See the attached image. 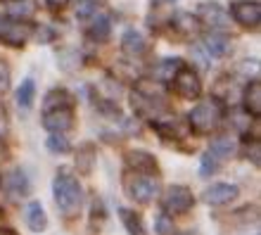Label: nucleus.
<instances>
[{
  "mask_svg": "<svg viewBox=\"0 0 261 235\" xmlns=\"http://www.w3.org/2000/svg\"><path fill=\"white\" fill-rule=\"evenodd\" d=\"M74 102V97L69 95L64 88H55L45 97V102H43V110H53V107H71Z\"/></svg>",
  "mask_w": 261,
  "mask_h": 235,
  "instance_id": "16",
  "label": "nucleus"
},
{
  "mask_svg": "<svg viewBox=\"0 0 261 235\" xmlns=\"http://www.w3.org/2000/svg\"><path fill=\"white\" fill-rule=\"evenodd\" d=\"M188 235H190V233H188Z\"/></svg>",
  "mask_w": 261,
  "mask_h": 235,
  "instance_id": "30",
  "label": "nucleus"
},
{
  "mask_svg": "<svg viewBox=\"0 0 261 235\" xmlns=\"http://www.w3.org/2000/svg\"><path fill=\"white\" fill-rule=\"evenodd\" d=\"M171 81H173V88L178 90L183 97H197L199 90H202V83H199L197 74L193 69H188V67H180Z\"/></svg>",
  "mask_w": 261,
  "mask_h": 235,
  "instance_id": "7",
  "label": "nucleus"
},
{
  "mask_svg": "<svg viewBox=\"0 0 261 235\" xmlns=\"http://www.w3.org/2000/svg\"><path fill=\"white\" fill-rule=\"evenodd\" d=\"M180 67H183L180 60H162V62L157 64V69H154V76L162 79V81H171Z\"/></svg>",
  "mask_w": 261,
  "mask_h": 235,
  "instance_id": "17",
  "label": "nucleus"
},
{
  "mask_svg": "<svg viewBox=\"0 0 261 235\" xmlns=\"http://www.w3.org/2000/svg\"><path fill=\"white\" fill-rule=\"evenodd\" d=\"M5 131H7V112L0 105V136H5Z\"/></svg>",
  "mask_w": 261,
  "mask_h": 235,
  "instance_id": "26",
  "label": "nucleus"
},
{
  "mask_svg": "<svg viewBox=\"0 0 261 235\" xmlns=\"http://www.w3.org/2000/svg\"><path fill=\"white\" fill-rule=\"evenodd\" d=\"M230 14H233V19L238 24H242V27H247V29H254V27H259V21H261V5L256 0H238V3L230 5Z\"/></svg>",
  "mask_w": 261,
  "mask_h": 235,
  "instance_id": "4",
  "label": "nucleus"
},
{
  "mask_svg": "<svg viewBox=\"0 0 261 235\" xmlns=\"http://www.w3.org/2000/svg\"><path fill=\"white\" fill-rule=\"evenodd\" d=\"M34 97H36V83L31 81V79H27V81L17 88V102H19L21 107H31V105H34Z\"/></svg>",
  "mask_w": 261,
  "mask_h": 235,
  "instance_id": "18",
  "label": "nucleus"
},
{
  "mask_svg": "<svg viewBox=\"0 0 261 235\" xmlns=\"http://www.w3.org/2000/svg\"><path fill=\"white\" fill-rule=\"evenodd\" d=\"M90 14H95V3H93V0H79V5H76V17H79V19H86Z\"/></svg>",
  "mask_w": 261,
  "mask_h": 235,
  "instance_id": "22",
  "label": "nucleus"
},
{
  "mask_svg": "<svg viewBox=\"0 0 261 235\" xmlns=\"http://www.w3.org/2000/svg\"><path fill=\"white\" fill-rule=\"evenodd\" d=\"M245 107L254 117H259V112H261V83L259 81H252L247 86V90H245Z\"/></svg>",
  "mask_w": 261,
  "mask_h": 235,
  "instance_id": "13",
  "label": "nucleus"
},
{
  "mask_svg": "<svg viewBox=\"0 0 261 235\" xmlns=\"http://www.w3.org/2000/svg\"><path fill=\"white\" fill-rule=\"evenodd\" d=\"M212 150H209V154L212 157H216V159H226V157H230V154L235 152V140L233 138H228V136H223V138H216V140H212Z\"/></svg>",
  "mask_w": 261,
  "mask_h": 235,
  "instance_id": "14",
  "label": "nucleus"
},
{
  "mask_svg": "<svg viewBox=\"0 0 261 235\" xmlns=\"http://www.w3.org/2000/svg\"><path fill=\"white\" fill-rule=\"evenodd\" d=\"M195 195L186 186H171L164 193V209L171 214H186L188 209H193Z\"/></svg>",
  "mask_w": 261,
  "mask_h": 235,
  "instance_id": "3",
  "label": "nucleus"
},
{
  "mask_svg": "<svg viewBox=\"0 0 261 235\" xmlns=\"http://www.w3.org/2000/svg\"><path fill=\"white\" fill-rule=\"evenodd\" d=\"M221 119H223V105L216 97H206V100L195 105L190 112V126L199 133L214 131L221 124Z\"/></svg>",
  "mask_w": 261,
  "mask_h": 235,
  "instance_id": "2",
  "label": "nucleus"
},
{
  "mask_svg": "<svg viewBox=\"0 0 261 235\" xmlns=\"http://www.w3.org/2000/svg\"><path fill=\"white\" fill-rule=\"evenodd\" d=\"M121 48H124V53H128V55H143L145 53V38L140 31H133V29H128L124 34V38H121Z\"/></svg>",
  "mask_w": 261,
  "mask_h": 235,
  "instance_id": "11",
  "label": "nucleus"
},
{
  "mask_svg": "<svg viewBox=\"0 0 261 235\" xmlns=\"http://www.w3.org/2000/svg\"><path fill=\"white\" fill-rule=\"evenodd\" d=\"M164 3H173V0H164Z\"/></svg>",
  "mask_w": 261,
  "mask_h": 235,
  "instance_id": "29",
  "label": "nucleus"
},
{
  "mask_svg": "<svg viewBox=\"0 0 261 235\" xmlns=\"http://www.w3.org/2000/svg\"><path fill=\"white\" fill-rule=\"evenodd\" d=\"M199 19L204 21V24H209V27H226V10L219 5V3H204V5H199L197 10Z\"/></svg>",
  "mask_w": 261,
  "mask_h": 235,
  "instance_id": "9",
  "label": "nucleus"
},
{
  "mask_svg": "<svg viewBox=\"0 0 261 235\" xmlns=\"http://www.w3.org/2000/svg\"><path fill=\"white\" fill-rule=\"evenodd\" d=\"M216 162H219V159L212 157V154L206 152L204 157H202V176H209V173L216 171V169H219V166H216Z\"/></svg>",
  "mask_w": 261,
  "mask_h": 235,
  "instance_id": "24",
  "label": "nucleus"
},
{
  "mask_svg": "<svg viewBox=\"0 0 261 235\" xmlns=\"http://www.w3.org/2000/svg\"><path fill=\"white\" fill-rule=\"evenodd\" d=\"M74 124V112L71 107H53V110H43V126L53 133H64Z\"/></svg>",
  "mask_w": 261,
  "mask_h": 235,
  "instance_id": "6",
  "label": "nucleus"
},
{
  "mask_svg": "<svg viewBox=\"0 0 261 235\" xmlns=\"http://www.w3.org/2000/svg\"><path fill=\"white\" fill-rule=\"evenodd\" d=\"M119 214H121V221H124L126 230H128L130 235H147V230H145V226H143V219H140L136 212H130V209H121Z\"/></svg>",
  "mask_w": 261,
  "mask_h": 235,
  "instance_id": "15",
  "label": "nucleus"
},
{
  "mask_svg": "<svg viewBox=\"0 0 261 235\" xmlns=\"http://www.w3.org/2000/svg\"><path fill=\"white\" fill-rule=\"evenodd\" d=\"M10 86V69L5 62H0V90H7Z\"/></svg>",
  "mask_w": 261,
  "mask_h": 235,
  "instance_id": "25",
  "label": "nucleus"
},
{
  "mask_svg": "<svg viewBox=\"0 0 261 235\" xmlns=\"http://www.w3.org/2000/svg\"><path fill=\"white\" fill-rule=\"evenodd\" d=\"M27 223L31 230H45L48 226V219H45V212H43L41 202H29L27 204Z\"/></svg>",
  "mask_w": 261,
  "mask_h": 235,
  "instance_id": "10",
  "label": "nucleus"
},
{
  "mask_svg": "<svg viewBox=\"0 0 261 235\" xmlns=\"http://www.w3.org/2000/svg\"><path fill=\"white\" fill-rule=\"evenodd\" d=\"M0 235H14V233H10V230H0Z\"/></svg>",
  "mask_w": 261,
  "mask_h": 235,
  "instance_id": "28",
  "label": "nucleus"
},
{
  "mask_svg": "<svg viewBox=\"0 0 261 235\" xmlns=\"http://www.w3.org/2000/svg\"><path fill=\"white\" fill-rule=\"evenodd\" d=\"M110 31H112L110 19H107L105 14H100V17L93 21V27H90V36H93L95 41H107V38H110Z\"/></svg>",
  "mask_w": 261,
  "mask_h": 235,
  "instance_id": "19",
  "label": "nucleus"
},
{
  "mask_svg": "<svg viewBox=\"0 0 261 235\" xmlns=\"http://www.w3.org/2000/svg\"><path fill=\"white\" fill-rule=\"evenodd\" d=\"M238 195H240V190H238V186H233V183H216V186L206 188L202 197H204L206 204H228V202H233Z\"/></svg>",
  "mask_w": 261,
  "mask_h": 235,
  "instance_id": "8",
  "label": "nucleus"
},
{
  "mask_svg": "<svg viewBox=\"0 0 261 235\" xmlns=\"http://www.w3.org/2000/svg\"><path fill=\"white\" fill-rule=\"evenodd\" d=\"M45 3H48L50 10H62V7H67L69 0H45Z\"/></svg>",
  "mask_w": 261,
  "mask_h": 235,
  "instance_id": "27",
  "label": "nucleus"
},
{
  "mask_svg": "<svg viewBox=\"0 0 261 235\" xmlns=\"http://www.w3.org/2000/svg\"><path fill=\"white\" fill-rule=\"evenodd\" d=\"M128 197L136 202H152L159 193V183L154 176H136L128 183Z\"/></svg>",
  "mask_w": 261,
  "mask_h": 235,
  "instance_id": "5",
  "label": "nucleus"
},
{
  "mask_svg": "<svg viewBox=\"0 0 261 235\" xmlns=\"http://www.w3.org/2000/svg\"><path fill=\"white\" fill-rule=\"evenodd\" d=\"M10 190H12L14 195H27L29 193V180H27V173L24 171H12V176H10Z\"/></svg>",
  "mask_w": 261,
  "mask_h": 235,
  "instance_id": "20",
  "label": "nucleus"
},
{
  "mask_svg": "<svg viewBox=\"0 0 261 235\" xmlns=\"http://www.w3.org/2000/svg\"><path fill=\"white\" fill-rule=\"evenodd\" d=\"M53 193H55L57 207L64 214H74L79 209V202H81V186L79 180L71 176V173L62 171L55 176V186H53Z\"/></svg>",
  "mask_w": 261,
  "mask_h": 235,
  "instance_id": "1",
  "label": "nucleus"
},
{
  "mask_svg": "<svg viewBox=\"0 0 261 235\" xmlns=\"http://www.w3.org/2000/svg\"><path fill=\"white\" fill-rule=\"evenodd\" d=\"M204 48H206V55L209 57H223L230 48V43H228L226 36L221 34H209L204 38Z\"/></svg>",
  "mask_w": 261,
  "mask_h": 235,
  "instance_id": "12",
  "label": "nucleus"
},
{
  "mask_svg": "<svg viewBox=\"0 0 261 235\" xmlns=\"http://www.w3.org/2000/svg\"><path fill=\"white\" fill-rule=\"evenodd\" d=\"M48 150L50 152H55V154H67L69 150H71V143H69L64 136H50L48 138Z\"/></svg>",
  "mask_w": 261,
  "mask_h": 235,
  "instance_id": "21",
  "label": "nucleus"
},
{
  "mask_svg": "<svg viewBox=\"0 0 261 235\" xmlns=\"http://www.w3.org/2000/svg\"><path fill=\"white\" fill-rule=\"evenodd\" d=\"M34 12V7H31V0H24V3H17V5L10 10L12 17H29V14Z\"/></svg>",
  "mask_w": 261,
  "mask_h": 235,
  "instance_id": "23",
  "label": "nucleus"
}]
</instances>
